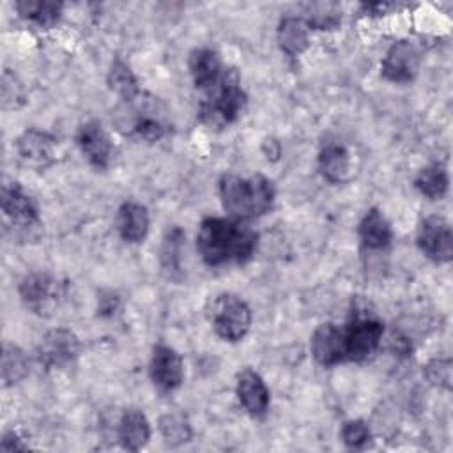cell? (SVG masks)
Listing matches in <instances>:
<instances>
[{"label":"cell","mask_w":453,"mask_h":453,"mask_svg":"<svg viewBox=\"0 0 453 453\" xmlns=\"http://www.w3.org/2000/svg\"><path fill=\"white\" fill-rule=\"evenodd\" d=\"M80 352V342L69 329L50 331L37 347V359L46 368H60L71 363Z\"/></svg>","instance_id":"cell-9"},{"label":"cell","mask_w":453,"mask_h":453,"mask_svg":"<svg viewBox=\"0 0 453 453\" xmlns=\"http://www.w3.org/2000/svg\"><path fill=\"white\" fill-rule=\"evenodd\" d=\"M219 196L226 212L235 219H248L262 216L271 209L274 202V188L264 175L242 179L228 173L219 180Z\"/></svg>","instance_id":"cell-2"},{"label":"cell","mask_w":453,"mask_h":453,"mask_svg":"<svg viewBox=\"0 0 453 453\" xmlns=\"http://www.w3.org/2000/svg\"><path fill=\"white\" fill-rule=\"evenodd\" d=\"M120 444L129 451L142 449L150 439V426L145 414L138 409H129L122 414L119 423Z\"/></svg>","instance_id":"cell-17"},{"label":"cell","mask_w":453,"mask_h":453,"mask_svg":"<svg viewBox=\"0 0 453 453\" xmlns=\"http://www.w3.org/2000/svg\"><path fill=\"white\" fill-rule=\"evenodd\" d=\"M310 345L313 357L324 366H333L345 361L343 331L331 322L322 324L315 329Z\"/></svg>","instance_id":"cell-14"},{"label":"cell","mask_w":453,"mask_h":453,"mask_svg":"<svg viewBox=\"0 0 453 453\" xmlns=\"http://www.w3.org/2000/svg\"><path fill=\"white\" fill-rule=\"evenodd\" d=\"M361 242L368 250H382L391 241V226L379 209H370L363 216L357 228Z\"/></svg>","instance_id":"cell-19"},{"label":"cell","mask_w":453,"mask_h":453,"mask_svg":"<svg viewBox=\"0 0 453 453\" xmlns=\"http://www.w3.org/2000/svg\"><path fill=\"white\" fill-rule=\"evenodd\" d=\"M342 439L343 442L352 448H363L368 441H370V428L365 421L361 419H354V421H347L342 428Z\"/></svg>","instance_id":"cell-27"},{"label":"cell","mask_w":453,"mask_h":453,"mask_svg":"<svg viewBox=\"0 0 453 453\" xmlns=\"http://www.w3.org/2000/svg\"><path fill=\"white\" fill-rule=\"evenodd\" d=\"M258 235L242 219L205 218L196 232V248L207 265L246 262L255 248Z\"/></svg>","instance_id":"cell-1"},{"label":"cell","mask_w":453,"mask_h":453,"mask_svg":"<svg viewBox=\"0 0 453 453\" xmlns=\"http://www.w3.org/2000/svg\"><path fill=\"white\" fill-rule=\"evenodd\" d=\"M278 44L287 55H299L308 48V25L301 18H283L278 25Z\"/></svg>","instance_id":"cell-21"},{"label":"cell","mask_w":453,"mask_h":453,"mask_svg":"<svg viewBox=\"0 0 453 453\" xmlns=\"http://www.w3.org/2000/svg\"><path fill=\"white\" fill-rule=\"evenodd\" d=\"M28 373L25 352L14 345H5L2 354V379L5 384H16Z\"/></svg>","instance_id":"cell-25"},{"label":"cell","mask_w":453,"mask_h":453,"mask_svg":"<svg viewBox=\"0 0 453 453\" xmlns=\"http://www.w3.org/2000/svg\"><path fill=\"white\" fill-rule=\"evenodd\" d=\"M207 97L200 104V120L209 127H223L234 122L246 104V94L239 85L234 69H225L218 85L207 90Z\"/></svg>","instance_id":"cell-3"},{"label":"cell","mask_w":453,"mask_h":453,"mask_svg":"<svg viewBox=\"0 0 453 453\" xmlns=\"http://www.w3.org/2000/svg\"><path fill=\"white\" fill-rule=\"evenodd\" d=\"M182 359L168 345H156L150 359V377L154 384L163 391H172L182 382Z\"/></svg>","instance_id":"cell-12"},{"label":"cell","mask_w":453,"mask_h":453,"mask_svg":"<svg viewBox=\"0 0 453 453\" xmlns=\"http://www.w3.org/2000/svg\"><path fill=\"white\" fill-rule=\"evenodd\" d=\"M16 150L27 166L41 170L55 159V138L44 131L28 129L18 138Z\"/></svg>","instance_id":"cell-11"},{"label":"cell","mask_w":453,"mask_h":453,"mask_svg":"<svg viewBox=\"0 0 453 453\" xmlns=\"http://www.w3.org/2000/svg\"><path fill=\"white\" fill-rule=\"evenodd\" d=\"M76 140H78L81 152L85 154V157L88 159V163L92 166L106 168L110 165L111 143H110L106 131L103 129V126L99 122L90 120V122H85L83 126H80Z\"/></svg>","instance_id":"cell-13"},{"label":"cell","mask_w":453,"mask_h":453,"mask_svg":"<svg viewBox=\"0 0 453 453\" xmlns=\"http://www.w3.org/2000/svg\"><path fill=\"white\" fill-rule=\"evenodd\" d=\"M237 398L251 416H260L267 411L269 391L257 372L246 368L237 375Z\"/></svg>","instance_id":"cell-15"},{"label":"cell","mask_w":453,"mask_h":453,"mask_svg":"<svg viewBox=\"0 0 453 453\" xmlns=\"http://www.w3.org/2000/svg\"><path fill=\"white\" fill-rule=\"evenodd\" d=\"M319 170L329 182H343L350 170V156L345 147L338 143L326 145L319 154Z\"/></svg>","instance_id":"cell-20"},{"label":"cell","mask_w":453,"mask_h":453,"mask_svg":"<svg viewBox=\"0 0 453 453\" xmlns=\"http://www.w3.org/2000/svg\"><path fill=\"white\" fill-rule=\"evenodd\" d=\"M419 67V55L414 44L409 41L395 42L384 60H382V74L389 81L395 83H407L411 81Z\"/></svg>","instance_id":"cell-10"},{"label":"cell","mask_w":453,"mask_h":453,"mask_svg":"<svg viewBox=\"0 0 453 453\" xmlns=\"http://www.w3.org/2000/svg\"><path fill=\"white\" fill-rule=\"evenodd\" d=\"M2 211L14 228L30 232L39 228V212L34 198L18 182H9L2 189Z\"/></svg>","instance_id":"cell-8"},{"label":"cell","mask_w":453,"mask_h":453,"mask_svg":"<svg viewBox=\"0 0 453 453\" xmlns=\"http://www.w3.org/2000/svg\"><path fill=\"white\" fill-rule=\"evenodd\" d=\"M211 320L219 338L226 342H239L246 336L251 326V311L239 296L221 294L212 303Z\"/></svg>","instance_id":"cell-4"},{"label":"cell","mask_w":453,"mask_h":453,"mask_svg":"<svg viewBox=\"0 0 453 453\" xmlns=\"http://www.w3.org/2000/svg\"><path fill=\"white\" fill-rule=\"evenodd\" d=\"M108 83L110 88L119 94L122 99L131 101L136 94H138V85H136V78L131 73V69L122 62V60H115L110 67L108 73Z\"/></svg>","instance_id":"cell-24"},{"label":"cell","mask_w":453,"mask_h":453,"mask_svg":"<svg viewBox=\"0 0 453 453\" xmlns=\"http://www.w3.org/2000/svg\"><path fill=\"white\" fill-rule=\"evenodd\" d=\"M60 7L62 5L57 2H18L16 4L18 12L25 19H28L42 28L57 23V19L60 16Z\"/></svg>","instance_id":"cell-23"},{"label":"cell","mask_w":453,"mask_h":453,"mask_svg":"<svg viewBox=\"0 0 453 453\" xmlns=\"http://www.w3.org/2000/svg\"><path fill=\"white\" fill-rule=\"evenodd\" d=\"M419 250L435 262H449L453 257V234L442 216H428L418 230Z\"/></svg>","instance_id":"cell-7"},{"label":"cell","mask_w":453,"mask_h":453,"mask_svg":"<svg viewBox=\"0 0 453 453\" xmlns=\"http://www.w3.org/2000/svg\"><path fill=\"white\" fill-rule=\"evenodd\" d=\"M19 296L25 306L34 313L48 315L64 297V285L50 274L34 273L25 276L19 283Z\"/></svg>","instance_id":"cell-6"},{"label":"cell","mask_w":453,"mask_h":453,"mask_svg":"<svg viewBox=\"0 0 453 453\" xmlns=\"http://www.w3.org/2000/svg\"><path fill=\"white\" fill-rule=\"evenodd\" d=\"M120 237L127 242H140L149 230V214L147 209L134 202H126L119 209L117 218Z\"/></svg>","instance_id":"cell-18"},{"label":"cell","mask_w":453,"mask_h":453,"mask_svg":"<svg viewBox=\"0 0 453 453\" xmlns=\"http://www.w3.org/2000/svg\"><path fill=\"white\" fill-rule=\"evenodd\" d=\"M342 331L345 361H363L377 350L382 340L384 326L373 317H356Z\"/></svg>","instance_id":"cell-5"},{"label":"cell","mask_w":453,"mask_h":453,"mask_svg":"<svg viewBox=\"0 0 453 453\" xmlns=\"http://www.w3.org/2000/svg\"><path fill=\"white\" fill-rule=\"evenodd\" d=\"M189 73L193 81L202 90H211L225 74L221 60L216 51L209 48L193 50L189 55Z\"/></svg>","instance_id":"cell-16"},{"label":"cell","mask_w":453,"mask_h":453,"mask_svg":"<svg viewBox=\"0 0 453 453\" xmlns=\"http://www.w3.org/2000/svg\"><path fill=\"white\" fill-rule=\"evenodd\" d=\"M159 430L170 446H179V444L189 441V437H191L189 425L184 419V416H180V414L163 416L159 421Z\"/></svg>","instance_id":"cell-26"},{"label":"cell","mask_w":453,"mask_h":453,"mask_svg":"<svg viewBox=\"0 0 453 453\" xmlns=\"http://www.w3.org/2000/svg\"><path fill=\"white\" fill-rule=\"evenodd\" d=\"M166 127L154 117H140L134 124V133L149 142H156L159 138H163Z\"/></svg>","instance_id":"cell-28"},{"label":"cell","mask_w":453,"mask_h":453,"mask_svg":"<svg viewBox=\"0 0 453 453\" xmlns=\"http://www.w3.org/2000/svg\"><path fill=\"white\" fill-rule=\"evenodd\" d=\"M28 446L23 444L18 437L16 432H7L2 439V444H0V449L2 451H12V449H27Z\"/></svg>","instance_id":"cell-30"},{"label":"cell","mask_w":453,"mask_h":453,"mask_svg":"<svg viewBox=\"0 0 453 453\" xmlns=\"http://www.w3.org/2000/svg\"><path fill=\"white\" fill-rule=\"evenodd\" d=\"M448 184H449V179H448V172L442 165L439 163H432L428 166H425L416 180H414V186L418 188V191L426 196V198H442L448 191Z\"/></svg>","instance_id":"cell-22"},{"label":"cell","mask_w":453,"mask_h":453,"mask_svg":"<svg viewBox=\"0 0 453 453\" xmlns=\"http://www.w3.org/2000/svg\"><path fill=\"white\" fill-rule=\"evenodd\" d=\"M428 379L442 388H449L451 382V363L448 359H435L426 366Z\"/></svg>","instance_id":"cell-29"}]
</instances>
